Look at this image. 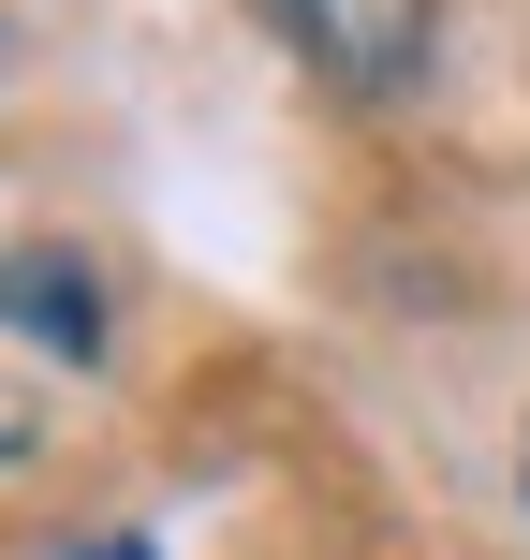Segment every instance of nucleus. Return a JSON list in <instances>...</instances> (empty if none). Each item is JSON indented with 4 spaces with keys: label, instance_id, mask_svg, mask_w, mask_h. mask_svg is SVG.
<instances>
[{
    "label": "nucleus",
    "instance_id": "nucleus-2",
    "mask_svg": "<svg viewBox=\"0 0 530 560\" xmlns=\"http://www.w3.org/2000/svg\"><path fill=\"white\" fill-rule=\"evenodd\" d=\"M0 310H15L45 354H74V369L104 354V280H89L74 252H15V266H0Z\"/></svg>",
    "mask_w": 530,
    "mask_h": 560
},
{
    "label": "nucleus",
    "instance_id": "nucleus-1",
    "mask_svg": "<svg viewBox=\"0 0 530 560\" xmlns=\"http://www.w3.org/2000/svg\"><path fill=\"white\" fill-rule=\"evenodd\" d=\"M280 45L309 59V74L339 89V104H384V89L427 74V45H443V0H266Z\"/></svg>",
    "mask_w": 530,
    "mask_h": 560
},
{
    "label": "nucleus",
    "instance_id": "nucleus-3",
    "mask_svg": "<svg viewBox=\"0 0 530 560\" xmlns=\"http://www.w3.org/2000/svg\"><path fill=\"white\" fill-rule=\"evenodd\" d=\"M59 560H148V546H133V532H104V546H59Z\"/></svg>",
    "mask_w": 530,
    "mask_h": 560
}]
</instances>
